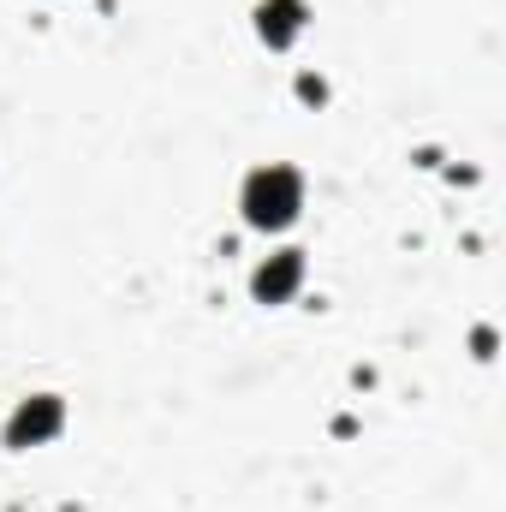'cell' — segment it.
<instances>
[{
  "instance_id": "obj_1",
  "label": "cell",
  "mask_w": 506,
  "mask_h": 512,
  "mask_svg": "<svg viewBox=\"0 0 506 512\" xmlns=\"http://www.w3.org/2000/svg\"><path fill=\"white\" fill-rule=\"evenodd\" d=\"M298 209H304V185H298L292 167H256L251 179H245V221L251 227L280 233V227L298 221Z\"/></svg>"
},
{
  "instance_id": "obj_2",
  "label": "cell",
  "mask_w": 506,
  "mask_h": 512,
  "mask_svg": "<svg viewBox=\"0 0 506 512\" xmlns=\"http://www.w3.org/2000/svg\"><path fill=\"white\" fill-rule=\"evenodd\" d=\"M60 423H66L60 399H54V393H30V399H18V411H12V423H6V441H12V447H42V441L60 435Z\"/></svg>"
},
{
  "instance_id": "obj_3",
  "label": "cell",
  "mask_w": 506,
  "mask_h": 512,
  "mask_svg": "<svg viewBox=\"0 0 506 512\" xmlns=\"http://www.w3.org/2000/svg\"><path fill=\"white\" fill-rule=\"evenodd\" d=\"M298 286H304V256L298 251H280L256 268V298H262V304H286Z\"/></svg>"
},
{
  "instance_id": "obj_4",
  "label": "cell",
  "mask_w": 506,
  "mask_h": 512,
  "mask_svg": "<svg viewBox=\"0 0 506 512\" xmlns=\"http://www.w3.org/2000/svg\"><path fill=\"white\" fill-rule=\"evenodd\" d=\"M304 0H262L256 6V30H262V42L268 48H286V42H298V30H304Z\"/></svg>"
},
{
  "instance_id": "obj_5",
  "label": "cell",
  "mask_w": 506,
  "mask_h": 512,
  "mask_svg": "<svg viewBox=\"0 0 506 512\" xmlns=\"http://www.w3.org/2000/svg\"><path fill=\"white\" fill-rule=\"evenodd\" d=\"M298 96H304V102H322V96H328V84H322V78H298Z\"/></svg>"
}]
</instances>
